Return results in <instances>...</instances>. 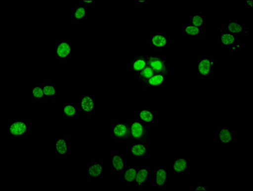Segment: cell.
<instances>
[{
	"instance_id": "cell-1",
	"label": "cell",
	"mask_w": 253,
	"mask_h": 191,
	"mask_svg": "<svg viewBox=\"0 0 253 191\" xmlns=\"http://www.w3.org/2000/svg\"><path fill=\"white\" fill-rule=\"evenodd\" d=\"M130 125V137L128 143L140 142L150 144L153 142V131L148 125L137 118L132 120Z\"/></svg>"
},
{
	"instance_id": "cell-2",
	"label": "cell",
	"mask_w": 253,
	"mask_h": 191,
	"mask_svg": "<svg viewBox=\"0 0 253 191\" xmlns=\"http://www.w3.org/2000/svg\"><path fill=\"white\" fill-rule=\"evenodd\" d=\"M216 68V59L211 55H201L195 63L194 72L198 75L201 81H207L209 78L214 75Z\"/></svg>"
},
{
	"instance_id": "cell-3",
	"label": "cell",
	"mask_w": 253,
	"mask_h": 191,
	"mask_svg": "<svg viewBox=\"0 0 253 191\" xmlns=\"http://www.w3.org/2000/svg\"><path fill=\"white\" fill-rule=\"evenodd\" d=\"M5 133L12 139H25L31 133V124L24 117H19L6 124Z\"/></svg>"
},
{
	"instance_id": "cell-4",
	"label": "cell",
	"mask_w": 253,
	"mask_h": 191,
	"mask_svg": "<svg viewBox=\"0 0 253 191\" xmlns=\"http://www.w3.org/2000/svg\"><path fill=\"white\" fill-rule=\"evenodd\" d=\"M218 41L219 46L227 48L229 51L241 52L244 49V42L241 41V37L220 29H219Z\"/></svg>"
},
{
	"instance_id": "cell-5",
	"label": "cell",
	"mask_w": 253,
	"mask_h": 191,
	"mask_svg": "<svg viewBox=\"0 0 253 191\" xmlns=\"http://www.w3.org/2000/svg\"><path fill=\"white\" fill-rule=\"evenodd\" d=\"M152 178L151 184L152 188L155 190H167L169 186V171L168 168L163 165L157 166L152 169Z\"/></svg>"
},
{
	"instance_id": "cell-6",
	"label": "cell",
	"mask_w": 253,
	"mask_h": 191,
	"mask_svg": "<svg viewBox=\"0 0 253 191\" xmlns=\"http://www.w3.org/2000/svg\"><path fill=\"white\" fill-rule=\"evenodd\" d=\"M148 45L153 50L164 51V52L168 51V32L164 30L154 31L148 38Z\"/></svg>"
},
{
	"instance_id": "cell-7",
	"label": "cell",
	"mask_w": 253,
	"mask_h": 191,
	"mask_svg": "<svg viewBox=\"0 0 253 191\" xmlns=\"http://www.w3.org/2000/svg\"><path fill=\"white\" fill-rule=\"evenodd\" d=\"M130 137V125L127 122L112 123V139L114 143H128Z\"/></svg>"
},
{
	"instance_id": "cell-8",
	"label": "cell",
	"mask_w": 253,
	"mask_h": 191,
	"mask_svg": "<svg viewBox=\"0 0 253 191\" xmlns=\"http://www.w3.org/2000/svg\"><path fill=\"white\" fill-rule=\"evenodd\" d=\"M78 104L82 115H93L96 112V97L88 91H85L80 94Z\"/></svg>"
},
{
	"instance_id": "cell-9",
	"label": "cell",
	"mask_w": 253,
	"mask_h": 191,
	"mask_svg": "<svg viewBox=\"0 0 253 191\" xmlns=\"http://www.w3.org/2000/svg\"><path fill=\"white\" fill-rule=\"evenodd\" d=\"M148 65L156 73H164L169 76L171 68L167 57L155 53L148 56Z\"/></svg>"
},
{
	"instance_id": "cell-10",
	"label": "cell",
	"mask_w": 253,
	"mask_h": 191,
	"mask_svg": "<svg viewBox=\"0 0 253 191\" xmlns=\"http://www.w3.org/2000/svg\"><path fill=\"white\" fill-rule=\"evenodd\" d=\"M107 172V166L103 162H93L85 166V179L90 181H99Z\"/></svg>"
},
{
	"instance_id": "cell-11",
	"label": "cell",
	"mask_w": 253,
	"mask_h": 191,
	"mask_svg": "<svg viewBox=\"0 0 253 191\" xmlns=\"http://www.w3.org/2000/svg\"><path fill=\"white\" fill-rule=\"evenodd\" d=\"M79 113L80 108L77 102H62L61 104V115L64 123H75L79 119Z\"/></svg>"
},
{
	"instance_id": "cell-12",
	"label": "cell",
	"mask_w": 253,
	"mask_h": 191,
	"mask_svg": "<svg viewBox=\"0 0 253 191\" xmlns=\"http://www.w3.org/2000/svg\"><path fill=\"white\" fill-rule=\"evenodd\" d=\"M219 29L240 37L248 36L250 34V30L246 28L245 21L240 20H227L224 22L223 26Z\"/></svg>"
},
{
	"instance_id": "cell-13",
	"label": "cell",
	"mask_w": 253,
	"mask_h": 191,
	"mask_svg": "<svg viewBox=\"0 0 253 191\" xmlns=\"http://www.w3.org/2000/svg\"><path fill=\"white\" fill-rule=\"evenodd\" d=\"M55 57L57 61H71L73 57L72 42L68 41H59L55 42Z\"/></svg>"
},
{
	"instance_id": "cell-14",
	"label": "cell",
	"mask_w": 253,
	"mask_h": 191,
	"mask_svg": "<svg viewBox=\"0 0 253 191\" xmlns=\"http://www.w3.org/2000/svg\"><path fill=\"white\" fill-rule=\"evenodd\" d=\"M55 156L57 158H66L70 156L72 151V143L64 137L55 138L53 143Z\"/></svg>"
},
{
	"instance_id": "cell-15",
	"label": "cell",
	"mask_w": 253,
	"mask_h": 191,
	"mask_svg": "<svg viewBox=\"0 0 253 191\" xmlns=\"http://www.w3.org/2000/svg\"><path fill=\"white\" fill-rule=\"evenodd\" d=\"M190 169L189 159L186 157H177L172 159L170 163V175L179 177L185 175Z\"/></svg>"
},
{
	"instance_id": "cell-16",
	"label": "cell",
	"mask_w": 253,
	"mask_h": 191,
	"mask_svg": "<svg viewBox=\"0 0 253 191\" xmlns=\"http://www.w3.org/2000/svg\"><path fill=\"white\" fill-rule=\"evenodd\" d=\"M168 75L164 73H155L150 79L141 83V87L147 91L164 88L168 86Z\"/></svg>"
},
{
	"instance_id": "cell-17",
	"label": "cell",
	"mask_w": 253,
	"mask_h": 191,
	"mask_svg": "<svg viewBox=\"0 0 253 191\" xmlns=\"http://www.w3.org/2000/svg\"><path fill=\"white\" fill-rule=\"evenodd\" d=\"M148 55L144 52H137L128 60V70L135 73L140 72L148 66Z\"/></svg>"
},
{
	"instance_id": "cell-18",
	"label": "cell",
	"mask_w": 253,
	"mask_h": 191,
	"mask_svg": "<svg viewBox=\"0 0 253 191\" xmlns=\"http://www.w3.org/2000/svg\"><path fill=\"white\" fill-rule=\"evenodd\" d=\"M149 144L140 142L128 143V154L133 159H146L148 157Z\"/></svg>"
},
{
	"instance_id": "cell-19",
	"label": "cell",
	"mask_w": 253,
	"mask_h": 191,
	"mask_svg": "<svg viewBox=\"0 0 253 191\" xmlns=\"http://www.w3.org/2000/svg\"><path fill=\"white\" fill-rule=\"evenodd\" d=\"M137 118L150 126L157 123L158 114L154 108L140 105L137 107Z\"/></svg>"
},
{
	"instance_id": "cell-20",
	"label": "cell",
	"mask_w": 253,
	"mask_h": 191,
	"mask_svg": "<svg viewBox=\"0 0 253 191\" xmlns=\"http://www.w3.org/2000/svg\"><path fill=\"white\" fill-rule=\"evenodd\" d=\"M216 137L217 143L228 147L234 143V130L228 126H223L216 130Z\"/></svg>"
},
{
	"instance_id": "cell-21",
	"label": "cell",
	"mask_w": 253,
	"mask_h": 191,
	"mask_svg": "<svg viewBox=\"0 0 253 191\" xmlns=\"http://www.w3.org/2000/svg\"><path fill=\"white\" fill-rule=\"evenodd\" d=\"M111 170L114 174L121 173L125 170L128 164L127 159L121 153H114L109 158Z\"/></svg>"
},
{
	"instance_id": "cell-22",
	"label": "cell",
	"mask_w": 253,
	"mask_h": 191,
	"mask_svg": "<svg viewBox=\"0 0 253 191\" xmlns=\"http://www.w3.org/2000/svg\"><path fill=\"white\" fill-rule=\"evenodd\" d=\"M152 169L150 168H137V172L134 184L136 189L141 190L146 188L151 183L152 178Z\"/></svg>"
},
{
	"instance_id": "cell-23",
	"label": "cell",
	"mask_w": 253,
	"mask_h": 191,
	"mask_svg": "<svg viewBox=\"0 0 253 191\" xmlns=\"http://www.w3.org/2000/svg\"><path fill=\"white\" fill-rule=\"evenodd\" d=\"M71 17L75 23H83V22L87 21V6L83 3L77 4L73 6L72 11H71Z\"/></svg>"
},
{
	"instance_id": "cell-24",
	"label": "cell",
	"mask_w": 253,
	"mask_h": 191,
	"mask_svg": "<svg viewBox=\"0 0 253 191\" xmlns=\"http://www.w3.org/2000/svg\"><path fill=\"white\" fill-rule=\"evenodd\" d=\"M137 168L134 167L131 164H128L125 170L121 173L122 184H134L136 180Z\"/></svg>"
},
{
	"instance_id": "cell-25",
	"label": "cell",
	"mask_w": 253,
	"mask_h": 191,
	"mask_svg": "<svg viewBox=\"0 0 253 191\" xmlns=\"http://www.w3.org/2000/svg\"><path fill=\"white\" fill-rule=\"evenodd\" d=\"M41 87L46 97L56 98L59 96V88L54 82H42Z\"/></svg>"
},
{
	"instance_id": "cell-26",
	"label": "cell",
	"mask_w": 253,
	"mask_h": 191,
	"mask_svg": "<svg viewBox=\"0 0 253 191\" xmlns=\"http://www.w3.org/2000/svg\"><path fill=\"white\" fill-rule=\"evenodd\" d=\"M28 97L30 100L33 102H44L46 99L41 86H33L28 91Z\"/></svg>"
},
{
	"instance_id": "cell-27",
	"label": "cell",
	"mask_w": 253,
	"mask_h": 191,
	"mask_svg": "<svg viewBox=\"0 0 253 191\" xmlns=\"http://www.w3.org/2000/svg\"><path fill=\"white\" fill-rule=\"evenodd\" d=\"M204 34V28L185 24L183 28V36L185 37L201 38Z\"/></svg>"
},
{
	"instance_id": "cell-28",
	"label": "cell",
	"mask_w": 253,
	"mask_h": 191,
	"mask_svg": "<svg viewBox=\"0 0 253 191\" xmlns=\"http://www.w3.org/2000/svg\"><path fill=\"white\" fill-rule=\"evenodd\" d=\"M208 22V17L203 14H194L188 17L186 24L204 28Z\"/></svg>"
},
{
	"instance_id": "cell-29",
	"label": "cell",
	"mask_w": 253,
	"mask_h": 191,
	"mask_svg": "<svg viewBox=\"0 0 253 191\" xmlns=\"http://www.w3.org/2000/svg\"><path fill=\"white\" fill-rule=\"evenodd\" d=\"M154 70L152 68L150 67L149 66H146V67L140 72L136 73V79L137 81L143 83V82L147 81V80L150 79L151 77L155 74Z\"/></svg>"
},
{
	"instance_id": "cell-30",
	"label": "cell",
	"mask_w": 253,
	"mask_h": 191,
	"mask_svg": "<svg viewBox=\"0 0 253 191\" xmlns=\"http://www.w3.org/2000/svg\"><path fill=\"white\" fill-rule=\"evenodd\" d=\"M192 191H210V186H209V184H196L193 186Z\"/></svg>"
},
{
	"instance_id": "cell-31",
	"label": "cell",
	"mask_w": 253,
	"mask_h": 191,
	"mask_svg": "<svg viewBox=\"0 0 253 191\" xmlns=\"http://www.w3.org/2000/svg\"><path fill=\"white\" fill-rule=\"evenodd\" d=\"M244 2V5L246 6V7L248 8L249 10H252L253 5V0H245Z\"/></svg>"
},
{
	"instance_id": "cell-32",
	"label": "cell",
	"mask_w": 253,
	"mask_h": 191,
	"mask_svg": "<svg viewBox=\"0 0 253 191\" xmlns=\"http://www.w3.org/2000/svg\"><path fill=\"white\" fill-rule=\"evenodd\" d=\"M82 3L84 5H95L97 3V1L95 0H86V1H82Z\"/></svg>"
},
{
	"instance_id": "cell-33",
	"label": "cell",
	"mask_w": 253,
	"mask_h": 191,
	"mask_svg": "<svg viewBox=\"0 0 253 191\" xmlns=\"http://www.w3.org/2000/svg\"><path fill=\"white\" fill-rule=\"evenodd\" d=\"M139 3L146 4V3H148V1H137V3Z\"/></svg>"
}]
</instances>
